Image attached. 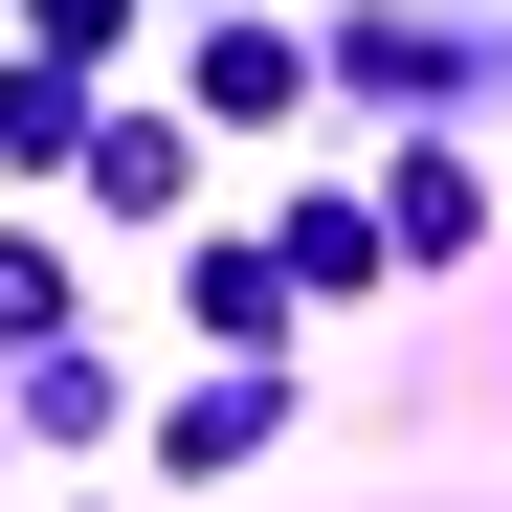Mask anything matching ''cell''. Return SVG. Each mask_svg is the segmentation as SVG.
<instances>
[{
	"label": "cell",
	"mask_w": 512,
	"mask_h": 512,
	"mask_svg": "<svg viewBox=\"0 0 512 512\" xmlns=\"http://www.w3.org/2000/svg\"><path fill=\"white\" fill-rule=\"evenodd\" d=\"M268 245H290V290H357V268H401V245H379V223H357V201H290V223H268Z\"/></svg>",
	"instance_id": "cell-3"
},
{
	"label": "cell",
	"mask_w": 512,
	"mask_h": 512,
	"mask_svg": "<svg viewBox=\"0 0 512 512\" xmlns=\"http://www.w3.org/2000/svg\"><path fill=\"white\" fill-rule=\"evenodd\" d=\"M290 90H312L290 23H223V45H201V112H290Z\"/></svg>",
	"instance_id": "cell-2"
},
{
	"label": "cell",
	"mask_w": 512,
	"mask_h": 512,
	"mask_svg": "<svg viewBox=\"0 0 512 512\" xmlns=\"http://www.w3.org/2000/svg\"><path fill=\"white\" fill-rule=\"evenodd\" d=\"M23 23H45V45H134V0H23Z\"/></svg>",
	"instance_id": "cell-6"
},
{
	"label": "cell",
	"mask_w": 512,
	"mask_h": 512,
	"mask_svg": "<svg viewBox=\"0 0 512 512\" xmlns=\"http://www.w3.org/2000/svg\"><path fill=\"white\" fill-rule=\"evenodd\" d=\"M90 201H179V112H112L90 134Z\"/></svg>",
	"instance_id": "cell-5"
},
{
	"label": "cell",
	"mask_w": 512,
	"mask_h": 512,
	"mask_svg": "<svg viewBox=\"0 0 512 512\" xmlns=\"http://www.w3.org/2000/svg\"><path fill=\"white\" fill-rule=\"evenodd\" d=\"M468 223H490V201L446 179V156H423V179H401V223H379V245H401V268H468Z\"/></svg>",
	"instance_id": "cell-4"
},
{
	"label": "cell",
	"mask_w": 512,
	"mask_h": 512,
	"mask_svg": "<svg viewBox=\"0 0 512 512\" xmlns=\"http://www.w3.org/2000/svg\"><path fill=\"white\" fill-rule=\"evenodd\" d=\"M268 423H290V379H201L179 423H156V468H245V446H268Z\"/></svg>",
	"instance_id": "cell-1"
}]
</instances>
